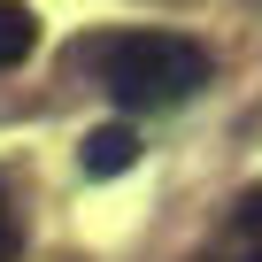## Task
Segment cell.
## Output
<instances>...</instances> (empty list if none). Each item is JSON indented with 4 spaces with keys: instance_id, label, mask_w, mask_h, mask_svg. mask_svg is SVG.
<instances>
[{
    "instance_id": "cell-6",
    "label": "cell",
    "mask_w": 262,
    "mask_h": 262,
    "mask_svg": "<svg viewBox=\"0 0 262 262\" xmlns=\"http://www.w3.org/2000/svg\"><path fill=\"white\" fill-rule=\"evenodd\" d=\"M247 262H262V254H247Z\"/></svg>"
},
{
    "instance_id": "cell-5",
    "label": "cell",
    "mask_w": 262,
    "mask_h": 262,
    "mask_svg": "<svg viewBox=\"0 0 262 262\" xmlns=\"http://www.w3.org/2000/svg\"><path fill=\"white\" fill-rule=\"evenodd\" d=\"M16 247H24V231H16V216H8V201H0V262H16Z\"/></svg>"
},
{
    "instance_id": "cell-1",
    "label": "cell",
    "mask_w": 262,
    "mask_h": 262,
    "mask_svg": "<svg viewBox=\"0 0 262 262\" xmlns=\"http://www.w3.org/2000/svg\"><path fill=\"white\" fill-rule=\"evenodd\" d=\"M100 62V85L123 116H155V108H178L208 85V47L201 39H178V31H131V39H100V47H77V62Z\"/></svg>"
},
{
    "instance_id": "cell-2",
    "label": "cell",
    "mask_w": 262,
    "mask_h": 262,
    "mask_svg": "<svg viewBox=\"0 0 262 262\" xmlns=\"http://www.w3.org/2000/svg\"><path fill=\"white\" fill-rule=\"evenodd\" d=\"M131 162H139V131H131V123H100V131H85V147H77V170L85 178H123Z\"/></svg>"
},
{
    "instance_id": "cell-4",
    "label": "cell",
    "mask_w": 262,
    "mask_h": 262,
    "mask_svg": "<svg viewBox=\"0 0 262 262\" xmlns=\"http://www.w3.org/2000/svg\"><path fill=\"white\" fill-rule=\"evenodd\" d=\"M231 224H239V231H262V185L239 193V216H231Z\"/></svg>"
},
{
    "instance_id": "cell-3",
    "label": "cell",
    "mask_w": 262,
    "mask_h": 262,
    "mask_svg": "<svg viewBox=\"0 0 262 262\" xmlns=\"http://www.w3.org/2000/svg\"><path fill=\"white\" fill-rule=\"evenodd\" d=\"M31 47H39V16L24 0H0V70H16Z\"/></svg>"
}]
</instances>
